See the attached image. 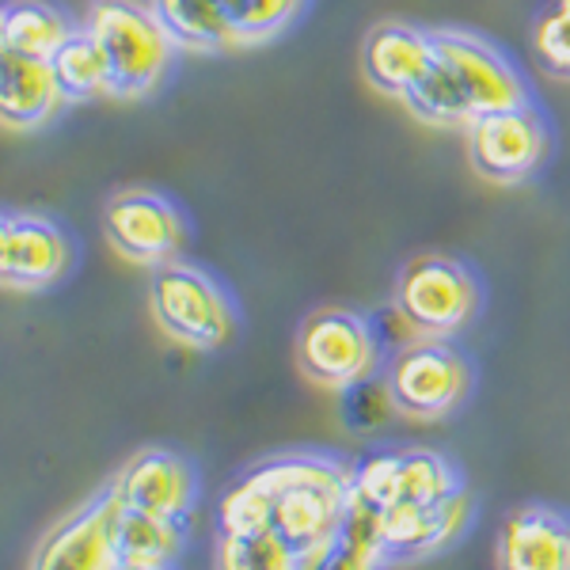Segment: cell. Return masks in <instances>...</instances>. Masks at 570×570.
Listing matches in <instances>:
<instances>
[{"mask_svg":"<svg viewBox=\"0 0 570 570\" xmlns=\"http://www.w3.org/2000/svg\"><path fill=\"white\" fill-rule=\"evenodd\" d=\"M422 122L468 126L491 110L525 107V80L494 46L464 31H434V66L403 99Z\"/></svg>","mask_w":570,"mask_h":570,"instance_id":"6da1fadb","label":"cell"},{"mask_svg":"<svg viewBox=\"0 0 570 570\" xmlns=\"http://www.w3.org/2000/svg\"><path fill=\"white\" fill-rule=\"evenodd\" d=\"M271 475V532L297 551L301 559L316 556L331 544L343 510L351 502L354 475L343 468L316 461V456H293V461L266 464Z\"/></svg>","mask_w":570,"mask_h":570,"instance_id":"7a4b0ae2","label":"cell"},{"mask_svg":"<svg viewBox=\"0 0 570 570\" xmlns=\"http://www.w3.org/2000/svg\"><path fill=\"white\" fill-rule=\"evenodd\" d=\"M85 27L110 66V96L137 99L168 77L171 53L179 50L153 4L141 0H96Z\"/></svg>","mask_w":570,"mask_h":570,"instance_id":"3957f363","label":"cell"},{"mask_svg":"<svg viewBox=\"0 0 570 570\" xmlns=\"http://www.w3.org/2000/svg\"><path fill=\"white\" fill-rule=\"evenodd\" d=\"M149 308L164 335L190 351H217L233 335V305L220 293V285L206 271L168 259L153 266L149 278Z\"/></svg>","mask_w":570,"mask_h":570,"instance_id":"277c9868","label":"cell"},{"mask_svg":"<svg viewBox=\"0 0 570 570\" xmlns=\"http://www.w3.org/2000/svg\"><path fill=\"white\" fill-rule=\"evenodd\" d=\"M395 305L426 338H445L475 316L480 285L464 263L449 255H419L395 282Z\"/></svg>","mask_w":570,"mask_h":570,"instance_id":"5b68a950","label":"cell"},{"mask_svg":"<svg viewBox=\"0 0 570 570\" xmlns=\"http://www.w3.org/2000/svg\"><path fill=\"white\" fill-rule=\"evenodd\" d=\"M297 357L301 373L308 381L343 392L373 373L376 357H381V343H376L370 320L354 316L346 308H324L312 312L305 327H301Z\"/></svg>","mask_w":570,"mask_h":570,"instance_id":"8992f818","label":"cell"},{"mask_svg":"<svg viewBox=\"0 0 570 570\" xmlns=\"http://www.w3.org/2000/svg\"><path fill=\"white\" fill-rule=\"evenodd\" d=\"M384 384H389L400 415L441 419L464 400L468 365L441 338H419V343L403 346L400 354H392Z\"/></svg>","mask_w":570,"mask_h":570,"instance_id":"52a82bcc","label":"cell"},{"mask_svg":"<svg viewBox=\"0 0 570 570\" xmlns=\"http://www.w3.org/2000/svg\"><path fill=\"white\" fill-rule=\"evenodd\" d=\"M464 130H468V160L491 183L529 179L548 153V130L529 104L480 115Z\"/></svg>","mask_w":570,"mask_h":570,"instance_id":"ba28073f","label":"cell"},{"mask_svg":"<svg viewBox=\"0 0 570 570\" xmlns=\"http://www.w3.org/2000/svg\"><path fill=\"white\" fill-rule=\"evenodd\" d=\"M104 233L122 259L160 266L176 259L183 244V217L156 190H118L104 209Z\"/></svg>","mask_w":570,"mask_h":570,"instance_id":"9c48e42d","label":"cell"},{"mask_svg":"<svg viewBox=\"0 0 570 570\" xmlns=\"http://www.w3.org/2000/svg\"><path fill=\"white\" fill-rule=\"evenodd\" d=\"M72 244L39 214H8L0 220V278L8 289H46L66 278Z\"/></svg>","mask_w":570,"mask_h":570,"instance_id":"30bf717a","label":"cell"},{"mask_svg":"<svg viewBox=\"0 0 570 570\" xmlns=\"http://www.w3.org/2000/svg\"><path fill=\"white\" fill-rule=\"evenodd\" d=\"M354 487L373 505H381V510L395 502H441L461 491L453 468L441 461L438 453H426V449L370 456L357 468Z\"/></svg>","mask_w":570,"mask_h":570,"instance_id":"8fae6325","label":"cell"},{"mask_svg":"<svg viewBox=\"0 0 570 570\" xmlns=\"http://www.w3.org/2000/svg\"><path fill=\"white\" fill-rule=\"evenodd\" d=\"M434 66V31L411 23H376L362 42V72L384 96L407 99Z\"/></svg>","mask_w":570,"mask_h":570,"instance_id":"7c38bea8","label":"cell"},{"mask_svg":"<svg viewBox=\"0 0 570 570\" xmlns=\"http://www.w3.org/2000/svg\"><path fill=\"white\" fill-rule=\"evenodd\" d=\"M468 521L464 491L441 502H395L381 510V559H419L445 548Z\"/></svg>","mask_w":570,"mask_h":570,"instance_id":"4fadbf2b","label":"cell"},{"mask_svg":"<svg viewBox=\"0 0 570 570\" xmlns=\"http://www.w3.org/2000/svg\"><path fill=\"white\" fill-rule=\"evenodd\" d=\"M110 491L118 494V502L134 505V510L179 521L190 505V468L183 464L176 453L149 449V453H137L134 461L118 472Z\"/></svg>","mask_w":570,"mask_h":570,"instance_id":"5bb4252c","label":"cell"},{"mask_svg":"<svg viewBox=\"0 0 570 570\" xmlns=\"http://www.w3.org/2000/svg\"><path fill=\"white\" fill-rule=\"evenodd\" d=\"M107 513H110V491L61 521L39 544L27 570H115Z\"/></svg>","mask_w":570,"mask_h":570,"instance_id":"9a60e30c","label":"cell"},{"mask_svg":"<svg viewBox=\"0 0 570 570\" xmlns=\"http://www.w3.org/2000/svg\"><path fill=\"white\" fill-rule=\"evenodd\" d=\"M66 104L50 58L0 50V118L8 130H35Z\"/></svg>","mask_w":570,"mask_h":570,"instance_id":"2e32d148","label":"cell"},{"mask_svg":"<svg viewBox=\"0 0 570 570\" xmlns=\"http://www.w3.org/2000/svg\"><path fill=\"white\" fill-rule=\"evenodd\" d=\"M499 570H570V525L540 505L518 510L499 537Z\"/></svg>","mask_w":570,"mask_h":570,"instance_id":"e0dca14e","label":"cell"},{"mask_svg":"<svg viewBox=\"0 0 570 570\" xmlns=\"http://www.w3.org/2000/svg\"><path fill=\"white\" fill-rule=\"evenodd\" d=\"M107 537L115 567H168V559L179 551V521L134 510L110 491Z\"/></svg>","mask_w":570,"mask_h":570,"instance_id":"ac0fdd59","label":"cell"},{"mask_svg":"<svg viewBox=\"0 0 570 570\" xmlns=\"http://www.w3.org/2000/svg\"><path fill=\"white\" fill-rule=\"evenodd\" d=\"M160 23L179 50H228L240 46L225 0H153Z\"/></svg>","mask_w":570,"mask_h":570,"instance_id":"d6986e66","label":"cell"},{"mask_svg":"<svg viewBox=\"0 0 570 570\" xmlns=\"http://www.w3.org/2000/svg\"><path fill=\"white\" fill-rule=\"evenodd\" d=\"M72 35L66 12L50 0H8L0 12V50L27 58H53L58 46Z\"/></svg>","mask_w":570,"mask_h":570,"instance_id":"ffe728a7","label":"cell"},{"mask_svg":"<svg viewBox=\"0 0 570 570\" xmlns=\"http://www.w3.org/2000/svg\"><path fill=\"white\" fill-rule=\"evenodd\" d=\"M53 77L61 85L66 99H91V96H110V66L99 50V42L91 39L88 27L72 31L66 42L58 46V53L50 58Z\"/></svg>","mask_w":570,"mask_h":570,"instance_id":"44dd1931","label":"cell"},{"mask_svg":"<svg viewBox=\"0 0 570 570\" xmlns=\"http://www.w3.org/2000/svg\"><path fill=\"white\" fill-rule=\"evenodd\" d=\"M297 563V551L271 529L220 537L217 544V570H293Z\"/></svg>","mask_w":570,"mask_h":570,"instance_id":"7402d4cb","label":"cell"},{"mask_svg":"<svg viewBox=\"0 0 570 570\" xmlns=\"http://www.w3.org/2000/svg\"><path fill=\"white\" fill-rule=\"evenodd\" d=\"M271 502H274L271 475H266V468H259V472H252L244 483H236L233 491L220 499V510H217L220 537L271 529Z\"/></svg>","mask_w":570,"mask_h":570,"instance_id":"603a6c76","label":"cell"},{"mask_svg":"<svg viewBox=\"0 0 570 570\" xmlns=\"http://www.w3.org/2000/svg\"><path fill=\"white\" fill-rule=\"evenodd\" d=\"M225 4L240 42H263L297 20L305 0H225Z\"/></svg>","mask_w":570,"mask_h":570,"instance_id":"cb8c5ba5","label":"cell"},{"mask_svg":"<svg viewBox=\"0 0 570 570\" xmlns=\"http://www.w3.org/2000/svg\"><path fill=\"white\" fill-rule=\"evenodd\" d=\"M395 411L392 403V392L389 384H376V381H357L351 389H343V415H346V426L351 430H376L384 419Z\"/></svg>","mask_w":570,"mask_h":570,"instance_id":"d4e9b609","label":"cell"},{"mask_svg":"<svg viewBox=\"0 0 570 570\" xmlns=\"http://www.w3.org/2000/svg\"><path fill=\"white\" fill-rule=\"evenodd\" d=\"M537 53L551 72L570 77V0H556L537 23Z\"/></svg>","mask_w":570,"mask_h":570,"instance_id":"484cf974","label":"cell"},{"mask_svg":"<svg viewBox=\"0 0 570 570\" xmlns=\"http://www.w3.org/2000/svg\"><path fill=\"white\" fill-rule=\"evenodd\" d=\"M381 559L373 551L351 544L343 537H331V544H324L316 556H308V570H373Z\"/></svg>","mask_w":570,"mask_h":570,"instance_id":"4316f807","label":"cell"},{"mask_svg":"<svg viewBox=\"0 0 570 570\" xmlns=\"http://www.w3.org/2000/svg\"><path fill=\"white\" fill-rule=\"evenodd\" d=\"M370 324H373V331H376V343H381V351H392V354H400L403 346H411V343H419V338H426L415 324H411L407 312H403L400 305L381 308V312H376V316L370 320Z\"/></svg>","mask_w":570,"mask_h":570,"instance_id":"83f0119b","label":"cell"},{"mask_svg":"<svg viewBox=\"0 0 570 570\" xmlns=\"http://www.w3.org/2000/svg\"><path fill=\"white\" fill-rule=\"evenodd\" d=\"M115 570H164V567H115Z\"/></svg>","mask_w":570,"mask_h":570,"instance_id":"f1b7e54d","label":"cell"},{"mask_svg":"<svg viewBox=\"0 0 570 570\" xmlns=\"http://www.w3.org/2000/svg\"><path fill=\"white\" fill-rule=\"evenodd\" d=\"M293 570H308V559H301V563H297V567H293Z\"/></svg>","mask_w":570,"mask_h":570,"instance_id":"f546056e","label":"cell"}]
</instances>
